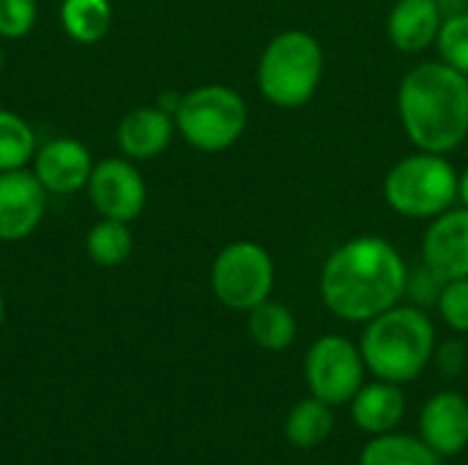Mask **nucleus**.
<instances>
[{"label":"nucleus","instance_id":"1","mask_svg":"<svg viewBox=\"0 0 468 465\" xmlns=\"http://www.w3.org/2000/svg\"><path fill=\"white\" fill-rule=\"evenodd\" d=\"M409 263L381 236L343 241L321 269V299L346 323H367L403 301Z\"/></svg>","mask_w":468,"mask_h":465},{"label":"nucleus","instance_id":"2","mask_svg":"<svg viewBox=\"0 0 468 465\" xmlns=\"http://www.w3.org/2000/svg\"><path fill=\"white\" fill-rule=\"evenodd\" d=\"M403 132L428 153H452L468 137V77L444 60L414 66L398 88Z\"/></svg>","mask_w":468,"mask_h":465},{"label":"nucleus","instance_id":"3","mask_svg":"<svg viewBox=\"0 0 468 465\" xmlns=\"http://www.w3.org/2000/svg\"><path fill=\"white\" fill-rule=\"evenodd\" d=\"M359 351L367 373L403 386L417 381L433 362L436 326L422 307L400 301L365 323Z\"/></svg>","mask_w":468,"mask_h":465},{"label":"nucleus","instance_id":"4","mask_svg":"<svg viewBox=\"0 0 468 465\" xmlns=\"http://www.w3.org/2000/svg\"><path fill=\"white\" fill-rule=\"evenodd\" d=\"M324 69V47L313 33L282 30L263 47L255 79L269 104L296 110L318 93Z\"/></svg>","mask_w":468,"mask_h":465},{"label":"nucleus","instance_id":"5","mask_svg":"<svg viewBox=\"0 0 468 465\" xmlns=\"http://www.w3.org/2000/svg\"><path fill=\"white\" fill-rule=\"evenodd\" d=\"M461 173L441 153L403 156L384 178L387 206L409 219H433L458 203Z\"/></svg>","mask_w":468,"mask_h":465},{"label":"nucleus","instance_id":"6","mask_svg":"<svg viewBox=\"0 0 468 465\" xmlns=\"http://www.w3.org/2000/svg\"><path fill=\"white\" fill-rule=\"evenodd\" d=\"M173 121L176 132L192 148L203 153H219L241 140L250 123V110L239 90L211 82L181 93Z\"/></svg>","mask_w":468,"mask_h":465},{"label":"nucleus","instance_id":"7","mask_svg":"<svg viewBox=\"0 0 468 465\" xmlns=\"http://www.w3.org/2000/svg\"><path fill=\"white\" fill-rule=\"evenodd\" d=\"M274 258L258 241H230L219 249L211 266V291L219 304L236 312L271 299L274 291Z\"/></svg>","mask_w":468,"mask_h":465},{"label":"nucleus","instance_id":"8","mask_svg":"<svg viewBox=\"0 0 468 465\" xmlns=\"http://www.w3.org/2000/svg\"><path fill=\"white\" fill-rule=\"evenodd\" d=\"M365 359L359 345L343 334L318 337L304 356V384L313 397L329 403L332 408L348 406L354 395L365 386Z\"/></svg>","mask_w":468,"mask_h":465},{"label":"nucleus","instance_id":"9","mask_svg":"<svg viewBox=\"0 0 468 465\" xmlns=\"http://www.w3.org/2000/svg\"><path fill=\"white\" fill-rule=\"evenodd\" d=\"M88 195L101 217L118 222L137 219L148 200V189L140 170L132 164V159H121V156L93 164Z\"/></svg>","mask_w":468,"mask_h":465},{"label":"nucleus","instance_id":"10","mask_svg":"<svg viewBox=\"0 0 468 465\" xmlns=\"http://www.w3.org/2000/svg\"><path fill=\"white\" fill-rule=\"evenodd\" d=\"M47 189L30 170L0 173V241L27 238L44 219Z\"/></svg>","mask_w":468,"mask_h":465},{"label":"nucleus","instance_id":"11","mask_svg":"<svg viewBox=\"0 0 468 465\" xmlns=\"http://www.w3.org/2000/svg\"><path fill=\"white\" fill-rule=\"evenodd\" d=\"M422 263L441 277L466 280L468 277V208H450L431 219L422 236Z\"/></svg>","mask_w":468,"mask_h":465},{"label":"nucleus","instance_id":"12","mask_svg":"<svg viewBox=\"0 0 468 465\" xmlns=\"http://www.w3.org/2000/svg\"><path fill=\"white\" fill-rule=\"evenodd\" d=\"M33 173L52 195H74L88 186L93 173L90 151L74 137L44 143L33 156Z\"/></svg>","mask_w":468,"mask_h":465},{"label":"nucleus","instance_id":"13","mask_svg":"<svg viewBox=\"0 0 468 465\" xmlns=\"http://www.w3.org/2000/svg\"><path fill=\"white\" fill-rule=\"evenodd\" d=\"M420 439L439 455L455 458L468 447V400L461 392H439L420 411Z\"/></svg>","mask_w":468,"mask_h":465},{"label":"nucleus","instance_id":"14","mask_svg":"<svg viewBox=\"0 0 468 465\" xmlns=\"http://www.w3.org/2000/svg\"><path fill=\"white\" fill-rule=\"evenodd\" d=\"M173 134H176L173 115L156 104H148V107H134L132 112L121 118L115 140L126 159L148 162L167 151Z\"/></svg>","mask_w":468,"mask_h":465},{"label":"nucleus","instance_id":"15","mask_svg":"<svg viewBox=\"0 0 468 465\" xmlns=\"http://www.w3.org/2000/svg\"><path fill=\"white\" fill-rule=\"evenodd\" d=\"M441 22V0H398L387 16V36L398 52L420 55L428 47H436Z\"/></svg>","mask_w":468,"mask_h":465},{"label":"nucleus","instance_id":"16","mask_svg":"<svg viewBox=\"0 0 468 465\" xmlns=\"http://www.w3.org/2000/svg\"><path fill=\"white\" fill-rule=\"evenodd\" d=\"M354 425L367 436H384L398 430V425L406 417V395L400 384L392 381H373L365 384L354 400L348 403Z\"/></svg>","mask_w":468,"mask_h":465},{"label":"nucleus","instance_id":"17","mask_svg":"<svg viewBox=\"0 0 468 465\" xmlns=\"http://www.w3.org/2000/svg\"><path fill=\"white\" fill-rule=\"evenodd\" d=\"M359 465H441V458L420 439L406 433L370 436L359 452Z\"/></svg>","mask_w":468,"mask_h":465},{"label":"nucleus","instance_id":"18","mask_svg":"<svg viewBox=\"0 0 468 465\" xmlns=\"http://www.w3.org/2000/svg\"><path fill=\"white\" fill-rule=\"evenodd\" d=\"M247 332L258 348L280 354V351L291 348L296 340V315L282 301L266 299L263 304L250 310Z\"/></svg>","mask_w":468,"mask_h":465},{"label":"nucleus","instance_id":"19","mask_svg":"<svg viewBox=\"0 0 468 465\" xmlns=\"http://www.w3.org/2000/svg\"><path fill=\"white\" fill-rule=\"evenodd\" d=\"M332 430H335L332 406L313 395L307 400L296 403L285 419V439L299 449H313V447L324 444L332 436Z\"/></svg>","mask_w":468,"mask_h":465},{"label":"nucleus","instance_id":"20","mask_svg":"<svg viewBox=\"0 0 468 465\" xmlns=\"http://www.w3.org/2000/svg\"><path fill=\"white\" fill-rule=\"evenodd\" d=\"M112 22L110 0H63L60 25L69 38L80 44H96L107 36Z\"/></svg>","mask_w":468,"mask_h":465},{"label":"nucleus","instance_id":"21","mask_svg":"<svg viewBox=\"0 0 468 465\" xmlns=\"http://www.w3.org/2000/svg\"><path fill=\"white\" fill-rule=\"evenodd\" d=\"M38 145L33 126L11 110H0V173L22 170L33 162Z\"/></svg>","mask_w":468,"mask_h":465},{"label":"nucleus","instance_id":"22","mask_svg":"<svg viewBox=\"0 0 468 465\" xmlns=\"http://www.w3.org/2000/svg\"><path fill=\"white\" fill-rule=\"evenodd\" d=\"M85 249L88 258L99 266H121L129 255H132V230L129 222H118V219H101L88 230L85 238Z\"/></svg>","mask_w":468,"mask_h":465},{"label":"nucleus","instance_id":"23","mask_svg":"<svg viewBox=\"0 0 468 465\" xmlns=\"http://www.w3.org/2000/svg\"><path fill=\"white\" fill-rule=\"evenodd\" d=\"M436 49L447 66L458 69L468 77V11L444 16L439 38H436Z\"/></svg>","mask_w":468,"mask_h":465},{"label":"nucleus","instance_id":"24","mask_svg":"<svg viewBox=\"0 0 468 465\" xmlns=\"http://www.w3.org/2000/svg\"><path fill=\"white\" fill-rule=\"evenodd\" d=\"M436 310L452 332L468 334V277L444 282Z\"/></svg>","mask_w":468,"mask_h":465},{"label":"nucleus","instance_id":"25","mask_svg":"<svg viewBox=\"0 0 468 465\" xmlns=\"http://www.w3.org/2000/svg\"><path fill=\"white\" fill-rule=\"evenodd\" d=\"M38 16L36 0H0V38H22Z\"/></svg>","mask_w":468,"mask_h":465},{"label":"nucleus","instance_id":"26","mask_svg":"<svg viewBox=\"0 0 468 465\" xmlns=\"http://www.w3.org/2000/svg\"><path fill=\"white\" fill-rule=\"evenodd\" d=\"M441 288H444V280L436 277L425 263L422 269L411 271L409 269V282H406V296L414 301V307H436L439 304V296H441Z\"/></svg>","mask_w":468,"mask_h":465},{"label":"nucleus","instance_id":"27","mask_svg":"<svg viewBox=\"0 0 468 465\" xmlns=\"http://www.w3.org/2000/svg\"><path fill=\"white\" fill-rule=\"evenodd\" d=\"M436 367L444 378H458L468 367V345L461 340H447V343H436L433 351Z\"/></svg>","mask_w":468,"mask_h":465},{"label":"nucleus","instance_id":"28","mask_svg":"<svg viewBox=\"0 0 468 465\" xmlns=\"http://www.w3.org/2000/svg\"><path fill=\"white\" fill-rule=\"evenodd\" d=\"M458 200L468 208V167L461 173V181H458Z\"/></svg>","mask_w":468,"mask_h":465},{"label":"nucleus","instance_id":"29","mask_svg":"<svg viewBox=\"0 0 468 465\" xmlns=\"http://www.w3.org/2000/svg\"><path fill=\"white\" fill-rule=\"evenodd\" d=\"M3 315H5V301H3V291H0V326H3Z\"/></svg>","mask_w":468,"mask_h":465},{"label":"nucleus","instance_id":"30","mask_svg":"<svg viewBox=\"0 0 468 465\" xmlns=\"http://www.w3.org/2000/svg\"><path fill=\"white\" fill-rule=\"evenodd\" d=\"M0 69H3V49H0Z\"/></svg>","mask_w":468,"mask_h":465}]
</instances>
